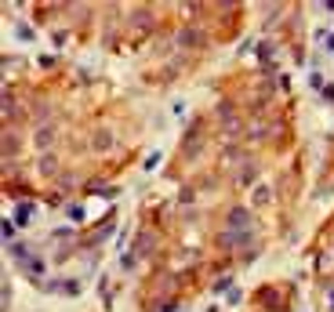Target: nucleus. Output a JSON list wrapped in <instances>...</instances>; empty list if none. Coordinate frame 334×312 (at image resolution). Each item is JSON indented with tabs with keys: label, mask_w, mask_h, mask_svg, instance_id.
<instances>
[{
	"label": "nucleus",
	"mask_w": 334,
	"mask_h": 312,
	"mask_svg": "<svg viewBox=\"0 0 334 312\" xmlns=\"http://www.w3.org/2000/svg\"><path fill=\"white\" fill-rule=\"evenodd\" d=\"M320 95H323V102H331V105H334V83H323Z\"/></svg>",
	"instance_id": "f257e3e1"
},
{
	"label": "nucleus",
	"mask_w": 334,
	"mask_h": 312,
	"mask_svg": "<svg viewBox=\"0 0 334 312\" xmlns=\"http://www.w3.org/2000/svg\"><path fill=\"white\" fill-rule=\"evenodd\" d=\"M320 40H323V48H327V51H334V33H327V36H320Z\"/></svg>",
	"instance_id": "f03ea898"
}]
</instances>
